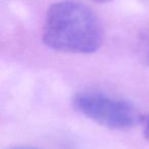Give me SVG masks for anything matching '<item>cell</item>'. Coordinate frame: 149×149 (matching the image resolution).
Segmentation results:
<instances>
[{"label": "cell", "instance_id": "cell-4", "mask_svg": "<svg viewBox=\"0 0 149 149\" xmlns=\"http://www.w3.org/2000/svg\"><path fill=\"white\" fill-rule=\"evenodd\" d=\"M92 1H94V2H96V3H107V2L112 1V0H92Z\"/></svg>", "mask_w": 149, "mask_h": 149}, {"label": "cell", "instance_id": "cell-2", "mask_svg": "<svg viewBox=\"0 0 149 149\" xmlns=\"http://www.w3.org/2000/svg\"><path fill=\"white\" fill-rule=\"evenodd\" d=\"M78 111L93 122L112 130H127L141 123L136 108L122 98L100 92H83L74 98Z\"/></svg>", "mask_w": 149, "mask_h": 149}, {"label": "cell", "instance_id": "cell-1", "mask_svg": "<svg viewBox=\"0 0 149 149\" xmlns=\"http://www.w3.org/2000/svg\"><path fill=\"white\" fill-rule=\"evenodd\" d=\"M42 39L55 51L89 54L101 46L103 28L97 15L85 3L61 0L48 7Z\"/></svg>", "mask_w": 149, "mask_h": 149}, {"label": "cell", "instance_id": "cell-5", "mask_svg": "<svg viewBox=\"0 0 149 149\" xmlns=\"http://www.w3.org/2000/svg\"><path fill=\"white\" fill-rule=\"evenodd\" d=\"M11 149H38V148H34V147H15V148H11Z\"/></svg>", "mask_w": 149, "mask_h": 149}, {"label": "cell", "instance_id": "cell-6", "mask_svg": "<svg viewBox=\"0 0 149 149\" xmlns=\"http://www.w3.org/2000/svg\"><path fill=\"white\" fill-rule=\"evenodd\" d=\"M147 59H148V63H149V50H148V54H147Z\"/></svg>", "mask_w": 149, "mask_h": 149}, {"label": "cell", "instance_id": "cell-3", "mask_svg": "<svg viewBox=\"0 0 149 149\" xmlns=\"http://www.w3.org/2000/svg\"><path fill=\"white\" fill-rule=\"evenodd\" d=\"M141 125H142V129H143V135L149 141V113L142 116V118H141Z\"/></svg>", "mask_w": 149, "mask_h": 149}]
</instances>
